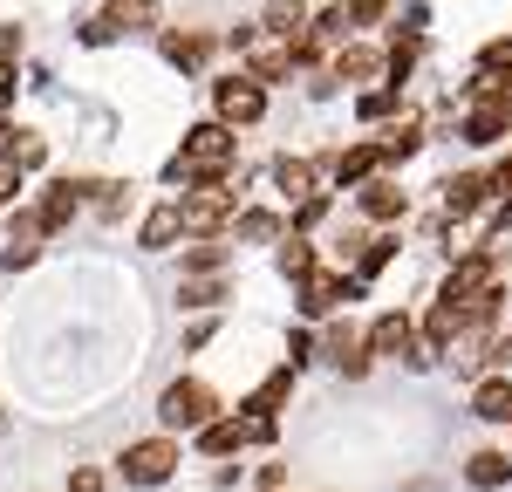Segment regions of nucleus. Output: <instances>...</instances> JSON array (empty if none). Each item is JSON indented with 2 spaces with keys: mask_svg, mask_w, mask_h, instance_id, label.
Masks as SVG:
<instances>
[{
  "mask_svg": "<svg viewBox=\"0 0 512 492\" xmlns=\"http://www.w3.org/2000/svg\"><path fill=\"white\" fill-rule=\"evenodd\" d=\"M437 301H451L465 322H492L499 315V267H492V253H465L458 267H451V281H444V294Z\"/></svg>",
  "mask_w": 512,
  "mask_h": 492,
  "instance_id": "obj_1",
  "label": "nucleus"
},
{
  "mask_svg": "<svg viewBox=\"0 0 512 492\" xmlns=\"http://www.w3.org/2000/svg\"><path fill=\"white\" fill-rule=\"evenodd\" d=\"M158 417L171 424V431H205V424L219 417V390L198 383V376H178V383L158 397Z\"/></svg>",
  "mask_w": 512,
  "mask_h": 492,
  "instance_id": "obj_2",
  "label": "nucleus"
},
{
  "mask_svg": "<svg viewBox=\"0 0 512 492\" xmlns=\"http://www.w3.org/2000/svg\"><path fill=\"white\" fill-rule=\"evenodd\" d=\"M212 110H219V123H233V130H246V123L267 117V82H253L246 69L226 82H212Z\"/></svg>",
  "mask_w": 512,
  "mask_h": 492,
  "instance_id": "obj_3",
  "label": "nucleus"
},
{
  "mask_svg": "<svg viewBox=\"0 0 512 492\" xmlns=\"http://www.w3.org/2000/svg\"><path fill=\"white\" fill-rule=\"evenodd\" d=\"M171 472H178V445L171 438H144V445L123 451V479L130 486H164Z\"/></svg>",
  "mask_w": 512,
  "mask_h": 492,
  "instance_id": "obj_4",
  "label": "nucleus"
},
{
  "mask_svg": "<svg viewBox=\"0 0 512 492\" xmlns=\"http://www.w3.org/2000/svg\"><path fill=\"white\" fill-rule=\"evenodd\" d=\"M233 219V192H226V178H205L192 199H185V233H219Z\"/></svg>",
  "mask_w": 512,
  "mask_h": 492,
  "instance_id": "obj_5",
  "label": "nucleus"
},
{
  "mask_svg": "<svg viewBox=\"0 0 512 492\" xmlns=\"http://www.w3.org/2000/svg\"><path fill=\"white\" fill-rule=\"evenodd\" d=\"M41 240H48L41 212H14V226H7V246H0V267H7V274L35 267V260H41Z\"/></svg>",
  "mask_w": 512,
  "mask_h": 492,
  "instance_id": "obj_6",
  "label": "nucleus"
},
{
  "mask_svg": "<svg viewBox=\"0 0 512 492\" xmlns=\"http://www.w3.org/2000/svg\"><path fill=\"white\" fill-rule=\"evenodd\" d=\"M369 356H403V363H424V335L410 315H383L369 328Z\"/></svg>",
  "mask_w": 512,
  "mask_h": 492,
  "instance_id": "obj_7",
  "label": "nucleus"
},
{
  "mask_svg": "<svg viewBox=\"0 0 512 492\" xmlns=\"http://www.w3.org/2000/svg\"><path fill=\"white\" fill-rule=\"evenodd\" d=\"M390 76V55L376 41H342L335 48V82H383Z\"/></svg>",
  "mask_w": 512,
  "mask_h": 492,
  "instance_id": "obj_8",
  "label": "nucleus"
},
{
  "mask_svg": "<svg viewBox=\"0 0 512 492\" xmlns=\"http://www.w3.org/2000/svg\"><path fill=\"white\" fill-rule=\"evenodd\" d=\"M301 287H308V301H301L308 315H335L342 301H355V294H362V274H308Z\"/></svg>",
  "mask_w": 512,
  "mask_h": 492,
  "instance_id": "obj_9",
  "label": "nucleus"
},
{
  "mask_svg": "<svg viewBox=\"0 0 512 492\" xmlns=\"http://www.w3.org/2000/svg\"><path fill=\"white\" fill-rule=\"evenodd\" d=\"M499 137H512V96H485V103H472L465 144H499Z\"/></svg>",
  "mask_w": 512,
  "mask_h": 492,
  "instance_id": "obj_10",
  "label": "nucleus"
},
{
  "mask_svg": "<svg viewBox=\"0 0 512 492\" xmlns=\"http://www.w3.org/2000/svg\"><path fill=\"white\" fill-rule=\"evenodd\" d=\"M158 55L171 62V69H185V76H192V69H205V55H212V35H198V28H185V35H178V28H164Z\"/></svg>",
  "mask_w": 512,
  "mask_h": 492,
  "instance_id": "obj_11",
  "label": "nucleus"
},
{
  "mask_svg": "<svg viewBox=\"0 0 512 492\" xmlns=\"http://www.w3.org/2000/svg\"><path fill=\"white\" fill-rule=\"evenodd\" d=\"M82 192H89V185H76V178H55V185L41 192V205H35V212H41V226H48V233H62V226L76 219Z\"/></svg>",
  "mask_w": 512,
  "mask_h": 492,
  "instance_id": "obj_12",
  "label": "nucleus"
},
{
  "mask_svg": "<svg viewBox=\"0 0 512 492\" xmlns=\"http://www.w3.org/2000/svg\"><path fill=\"white\" fill-rule=\"evenodd\" d=\"M178 233H185V205H151L144 226H137V246L164 253V246H178Z\"/></svg>",
  "mask_w": 512,
  "mask_h": 492,
  "instance_id": "obj_13",
  "label": "nucleus"
},
{
  "mask_svg": "<svg viewBox=\"0 0 512 492\" xmlns=\"http://www.w3.org/2000/svg\"><path fill=\"white\" fill-rule=\"evenodd\" d=\"M472 417H485V424H512V376H478Z\"/></svg>",
  "mask_w": 512,
  "mask_h": 492,
  "instance_id": "obj_14",
  "label": "nucleus"
},
{
  "mask_svg": "<svg viewBox=\"0 0 512 492\" xmlns=\"http://www.w3.org/2000/svg\"><path fill=\"white\" fill-rule=\"evenodd\" d=\"M485 192H492V178L458 171V178H444V212H451V219H472L478 205H485Z\"/></svg>",
  "mask_w": 512,
  "mask_h": 492,
  "instance_id": "obj_15",
  "label": "nucleus"
},
{
  "mask_svg": "<svg viewBox=\"0 0 512 492\" xmlns=\"http://www.w3.org/2000/svg\"><path fill=\"white\" fill-rule=\"evenodd\" d=\"M362 212H369L376 226H390V219L410 212V192H396L390 178H362Z\"/></svg>",
  "mask_w": 512,
  "mask_h": 492,
  "instance_id": "obj_16",
  "label": "nucleus"
},
{
  "mask_svg": "<svg viewBox=\"0 0 512 492\" xmlns=\"http://www.w3.org/2000/svg\"><path fill=\"white\" fill-rule=\"evenodd\" d=\"M239 445H253L246 417H212V424L198 431V451H205V458H226V451H239Z\"/></svg>",
  "mask_w": 512,
  "mask_h": 492,
  "instance_id": "obj_17",
  "label": "nucleus"
},
{
  "mask_svg": "<svg viewBox=\"0 0 512 492\" xmlns=\"http://www.w3.org/2000/svg\"><path fill=\"white\" fill-rule=\"evenodd\" d=\"M458 328H465V315H458V308H451V301H437L431 315H424V322H417V335H424V349H431V356H444V349H451V342H458Z\"/></svg>",
  "mask_w": 512,
  "mask_h": 492,
  "instance_id": "obj_18",
  "label": "nucleus"
},
{
  "mask_svg": "<svg viewBox=\"0 0 512 492\" xmlns=\"http://www.w3.org/2000/svg\"><path fill=\"white\" fill-rule=\"evenodd\" d=\"M376 164H383V144H349V151L335 158V185L349 192V185H362V178H376Z\"/></svg>",
  "mask_w": 512,
  "mask_h": 492,
  "instance_id": "obj_19",
  "label": "nucleus"
},
{
  "mask_svg": "<svg viewBox=\"0 0 512 492\" xmlns=\"http://www.w3.org/2000/svg\"><path fill=\"white\" fill-rule=\"evenodd\" d=\"M417 144H424V117H417V110H403V117L383 123V158H410Z\"/></svg>",
  "mask_w": 512,
  "mask_h": 492,
  "instance_id": "obj_20",
  "label": "nucleus"
},
{
  "mask_svg": "<svg viewBox=\"0 0 512 492\" xmlns=\"http://www.w3.org/2000/svg\"><path fill=\"white\" fill-rule=\"evenodd\" d=\"M274 185L287 192V199H315V185H321V171L308 158H280L274 164Z\"/></svg>",
  "mask_w": 512,
  "mask_h": 492,
  "instance_id": "obj_21",
  "label": "nucleus"
},
{
  "mask_svg": "<svg viewBox=\"0 0 512 492\" xmlns=\"http://www.w3.org/2000/svg\"><path fill=\"white\" fill-rule=\"evenodd\" d=\"M465 479H472V486H485V492L506 486V479H512V451H478L472 465H465Z\"/></svg>",
  "mask_w": 512,
  "mask_h": 492,
  "instance_id": "obj_22",
  "label": "nucleus"
},
{
  "mask_svg": "<svg viewBox=\"0 0 512 492\" xmlns=\"http://www.w3.org/2000/svg\"><path fill=\"white\" fill-rule=\"evenodd\" d=\"M287 390H294V363H287V369H274V376L260 383V397H253L246 410H253V417H274V410L287 404Z\"/></svg>",
  "mask_w": 512,
  "mask_h": 492,
  "instance_id": "obj_23",
  "label": "nucleus"
},
{
  "mask_svg": "<svg viewBox=\"0 0 512 492\" xmlns=\"http://www.w3.org/2000/svg\"><path fill=\"white\" fill-rule=\"evenodd\" d=\"M260 28H274V35H308V0H274Z\"/></svg>",
  "mask_w": 512,
  "mask_h": 492,
  "instance_id": "obj_24",
  "label": "nucleus"
},
{
  "mask_svg": "<svg viewBox=\"0 0 512 492\" xmlns=\"http://www.w3.org/2000/svg\"><path fill=\"white\" fill-rule=\"evenodd\" d=\"M226 267V246L212 240V233H198L192 246H185V274H219Z\"/></svg>",
  "mask_w": 512,
  "mask_h": 492,
  "instance_id": "obj_25",
  "label": "nucleus"
},
{
  "mask_svg": "<svg viewBox=\"0 0 512 492\" xmlns=\"http://www.w3.org/2000/svg\"><path fill=\"white\" fill-rule=\"evenodd\" d=\"M110 21H117V35H130V28H158V7H151V0H110Z\"/></svg>",
  "mask_w": 512,
  "mask_h": 492,
  "instance_id": "obj_26",
  "label": "nucleus"
},
{
  "mask_svg": "<svg viewBox=\"0 0 512 492\" xmlns=\"http://www.w3.org/2000/svg\"><path fill=\"white\" fill-rule=\"evenodd\" d=\"M280 274H287V281H308V274H315V246L308 240H280Z\"/></svg>",
  "mask_w": 512,
  "mask_h": 492,
  "instance_id": "obj_27",
  "label": "nucleus"
},
{
  "mask_svg": "<svg viewBox=\"0 0 512 492\" xmlns=\"http://www.w3.org/2000/svg\"><path fill=\"white\" fill-rule=\"evenodd\" d=\"M239 240H280V212H233Z\"/></svg>",
  "mask_w": 512,
  "mask_h": 492,
  "instance_id": "obj_28",
  "label": "nucleus"
},
{
  "mask_svg": "<svg viewBox=\"0 0 512 492\" xmlns=\"http://www.w3.org/2000/svg\"><path fill=\"white\" fill-rule=\"evenodd\" d=\"M219 294H226L219 274H185V287H178V301H185V308H212Z\"/></svg>",
  "mask_w": 512,
  "mask_h": 492,
  "instance_id": "obj_29",
  "label": "nucleus"
},
{
  "mask_svg": "<svg viewBox=\"0 0 512 492\" xmlns=\"http://www.w3.org/2000/svg\"><path fill=\"white\" fill-rule=\"evenodd\" d=\"M308 35H315L321 48H328V41H342V35H349V7H321V14H315V28H308Z\"/></svg>",
  "mask_w": 512,
  "mask_h": 492,
  "instance_id": "obj_30",
  "label": "nucleus"
},
{
  "mask_svg": "<svg viewBox=\"0 0 512 492\" xmlns=\"http://www.w3.org/2000/svg\"><path fill=\"white\" fill-rule=\"evenodd\" d=\"M417 48H424V41H417V35H396L390 48H383V55H390V76H396V82H403V76H410V69H417Z\"/></svg>",
  "mask_w": 512,
  "mask_h": 492,
  "instance_id": "obj_31",
  "label": "nucleus"
},
{
  "mask_svg": "<svg viewBox=\"0 0 512 492\" xmlns=\"http://www.w3.org/2000/svg\"><path fill=\"white\" fill-rule=\"evenodd\" d=\"M390 253H396L390 240H369L362 253H355V274H362V281H369V274H383V267H390Z\"/></svg>",
  "mask_w": 512,
  "mask_h": 492,
  "instance_id": "obj_32",
  "label": "nucleus"
},
{
  "mask_svg": "<svg viewBox=\"0 0 512 492\" xmlns=\"http://www.w3.org/2000/svg\"><path fill=\"white\" fill-rule=\"evenodd\" d=\"M362 117H369V123L396 117V89H362Z\"/></svg>",
  "mask_w": 512,
  "mask_h": 492,
  "instance_id": "obj_33",
  "label": "nucleus"
},
{
  "mask_svg": "<svg viewBox=\"0 0 512 492\" xmlns=\"http://www.w3.org/2000/svg\"><path fill=\"white\" fill-rule=\"evenodd\" d=\"M41 158H48V144H41L35 130H21V137H14V164H21V171H35Z\"/></svg>",
  "mask_w": 512,
  "mask_h": 492,
  "instance_id": "obj_34",
  "label": "nucleus"
},
{
  "mask_svg": "<svg viewBox=\"0 0 512 492\" xmlns=\"http://www.w3.org/2000/svg\"><path fill=\"white\" fill-rule=\"evenodd\" d=\"M390 14V0H349V28H376Z\"/></svg>",
  "mask_w": 512,
  "mask_h": 492,
  "instance_id": "obj_35",
  "label": "nucleus"
},
{
  "mask_svg": "<svg viewBox=\"0 0 512 492\" xmlns=\"http://www.w3.org/2000/svg\"><path fill=\"white\" fill-rule=\"evenodd\" d=\"M478 69H506L512 76V41H485V48H478Z\"/></svg>",
  "mask_w": 512,
  "mask_h": 492,
  "instance_id": "obj_36",
  "label": "nucleus"
},
{
  "mask_svg": "<svg viewBox=\"0 0 512 492\" xmlns=\"http://www.w3.org/2000/svg\"><path fill=\"white\" fill-rule=\"evenodd\" d=\"M21 192V164H14V151H0V205Z\"/></svg>",
  "mask_w": 512,
  "mask_h": 492,
  "instance_id": "obj_37",
  "label": "nucleus"
},
{
  "mask_svg": "<svg viewBox=\"0 0 512 492\" xmlns=\"http://www.w3.org/2000/svg\"><path fill=\"white\" fill-rule=\"evenodd\" d=\"M69 492H103V472H96V465H76V472H69Z\"/></svg>",
  "mask_w": 512,
  "mask_h": 492,
  "instance_id": "obj_38",
  "label": "nucleus"
},
{
  "mask_svg": "<svg viewBox=\"0 0 512 492\" xmlns=\"http://www.w3.org/2000/svg\"><path fill=\"white\" fill-rule=\"evenodd\" d=\"M14 89H21V76H14V62H0V110L14 103Z\"/></svg>",
  "mask_w": 512,
  "mask_h": 492,
  "instance_id": "obj_39",
  "label": "nucleus"
},
{
  "mask_svg": "<svg viewBox=\"0 0 512 492\" xmlns=\"http://www.w3.org/2000/svg\"><path fill=\"white\" fill-rule=\"evenodd\" d=\"M14 137H21V130H14V123H0V151H14Z\"/></svg>",
  "mask_w": 512,
  "mask_h": 492,
  "instance_id": "obj_40",
  "label": "nucleus"
},
{
  "mask_svg": "<svg viewBox=\"0 0 512 492\" xmlns=\"http://www.w3.org/2000/svg\"><path fill=\"white\" fill-rule=\"evenodd\" d=\"M499 226H512V199H506V205H499Z\"/></svg>",
  "mask_w": 512,
  "mask_h": 492,
  "instance_id": "obj_41",
  "label": "nucleus"
},
{
  "mask_svg": "<svg viewBox=\"0 0 512 492\" xmlns=\"http://www.w3.org/2000/svg\"><path fill=\"white\" fill-rule=\"evenodd\" d=\"M0 431H7V417H0Z\"/></svg>",
  "mask_w": 512,
  "mask_h": 492,
  "instance_id": "obj_42",
  "label": "nucleus"
}]
</instances>
